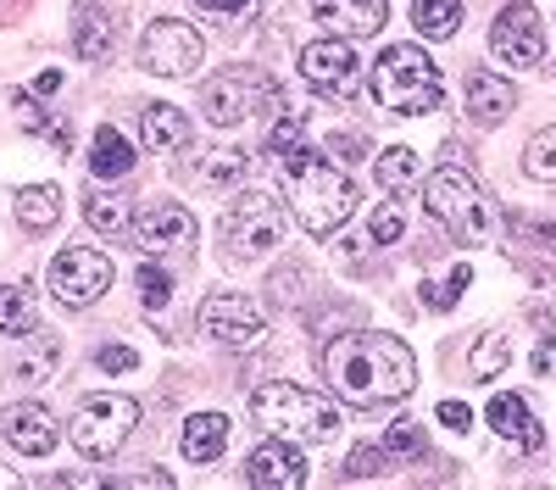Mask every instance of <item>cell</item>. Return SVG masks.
<instances>
[{
    "label": "cell",
    "instance_id": "9",
    "mask_svg": "<svg viewBox=\"0 0 556 490\" xmlns=\"http://www.w3.org/2000/svg\"><path fill=\"white\" fill-rule=\"evenodd\" d=\"M267 101H273V84H267L262 73H251V67L217 73V78L201 84V112H206V123H217V128L251 123Z\"/></svg>",
    "mask_w": 556,
    "mask_h": 490
},
{
    "label": "cell",
    "instance_id": "26",
    "mask_svg": "<svg viewBox=\"0 0 556 490\" xmlns=\"http://www.w3.org/2000/svg\"><path fill=\"white\" fill-rule=\"evenodd\" d=\"M56 217H62V190H56V185H28V190H17V223H23V229H51Z\"/></svg>",
    "mask_w": 556,
    "mask_h": 490
},
{
    "label": "cell",
    "instance_id": "23",
    "mask_svg": "<svg viewBox=\"0 0 556 490\" xmlns=\"http://www.w3.org/2000/svg\"><path fill=\"white\" fill-rule=\"evenodd\" d=\"M417 185H424V156H417L412 146H390V151H379V190H390V196H412Z\"/></svg>",
    "mask_w": 556,
    "mask_h": 490
},
{
    "label": "cell",
    "instance_id": "2",
    "mask_svg": "<svg viewBox=\"0 0 556 490\" xmlns=\"http://www.w3.org/2000/svg\"><path fill=\"white\" fill-rule=\"evenodd\" d=\"M285 178H290V212L306 235H334L356 212V185L345 178V167H334L329 156L306 146L285 156Z\"/></svg>",
    "mask_w": 556,
    "mask_h": 490
},
{
    "label": "cell",
    "instance_id": "34",
    "mask_svg": "<svg viewBox=\"0 0 556 490\" xmlns=\"http://www.w3.org/2000/svg\"><path fill=\"white\" fill-rule=\"evenodd\" d=\"M401 229H406V212H401L395 201H384L374 217H367V240H374V246H395Z\"/></svg>",
    "mask_w": 556,
    "mask_h": 490
},
{
    "label": "cell",
    "instance_id": "36",
    "mask_svg": "<svg viewBox=\"0 0 556 490\" xmlns=\"http://www.w3.org/2000/svg\"><path fill=\"white\" fill-rule=\"evenodd\" d=\"M195 12L212 23H251L262 12V0H195Z\"/></svg>",
    "mask_w": 556,
    "mask_h": 490
},
{
    "label": "cell",
    "instance_id": "24",
    "mask_svg": "<svg viewBox=\"0 0 556 490\" xmlns=\"http://www.w3.org/2000/svg\"><path fill=\"white\" fill-rule=\"evenodd\" d=\"M73 51H78V62H112V17L84 7L73 23Z\"/></svg>",
    "mask_w": 556,
    "mask_h": 490
},
{
    "label": "cell",
    "instance_id": "7",
    "mask_svg": "<svg viewBox=\"0 0 556 490\" xmlns=\"http://www.w3.org/2000/svg\"><path fill=\"white\" fill-rule=\"evenodd\" d=\"M139 424V401L134 395H84L78 413L67 418V440L84 457H112L117 445L134 435Z\"/></svg>",
    "mask_w": 556,
    "mask_h": 490
},
{
    "label": "cell",
    "instance_id": "8",
    "mask_svg": "<svg viewBox=\"0 0 556 490\" xmlns=\"http://www.w3.org/2000/svg\"><path fill=\"white\" fill-rule=\"evenodd\" d=\"M195 329L212 340V345H228V351H245L267 335V318L262 306L240 290H212L201 306H195Z\"/></svg>",
    "mask_w": 556,
    "mask_h": 490
},
{
    "label": "cell",
    "instance_id": "12",
    "mask_svg": "<svg viewBox=\"0 0 556 490\" xmlns=\"http://www.w3.org/2000/svg\"><path fill=\"white\" fill-rule=\"evenodd\" d=\"M195 240V212L178 201H146L134 212V246L146 256H167Z\"/></svg>",
    "mask_w": 556,
    "mask_h": 490
},
{
    "label": "cell",
    "instance_id": "20",
    "mask_svg": "<svg viewBox=\"0 0 556 490\" xmlns=\"http://www.w3.org/2000/svg\"><path fill=\"white\" fill-rule=\"evenodd\" d=\"M139 134H146V146L156 151V156H173V151H184L190 146V112H178V106H167V101H156V106H146V117H139Z\"/></svg>",
    "mask_w": 556,
    "mask_h": 490
},
{
    "label": "cell",
    "instance_id": "30",
    "mask_svg": "<svg viewBox=\"0 0 556 490\" xmlns=\"http://www.w3.org/2000/svg\"><path fill=\"white\" fill-rule=\"evenodd\" d=\"M523 173L540 178V185H556V123L540 128L534 140L523 146Z\"/></svg>",
    "mask_w": 556,
    "mask_h": 490
},
{
    "label": "cell",
    "instance_id": "10",
    "mask_svg": "<svg viewBox=\"0 0 556 490\" xmlns=\"http://www.w3.org/2000/svg\"><path fill=\"white\" fill-rule=\"evenodd\" d=\"M201 62H206L201 34L178 17H156L146 28V39H139V67L156 73V78H190Z\"/></svg>",
    "mask_w": 556,
    "mask_h": 490
},
{
    "label": "cell",
    "instance_id": "11",
    "mask_svg": "<svg viewBox=\"0 0 556 490\" xmlns=\"http://www.w3.org/2000/svg\"><path fill=\"white\" fill-rule=\"evenodd\" d=\"M51 290H56L62 306H96L112 290V256L89 251V246H67L51 262Z\"/></svg>",
    "mask_w": 556,
    "mask_h": 490
},
{
    "label": "cell",
    "instance_id": "35",
    "mask_svg": "<svg viewBox=\"0 0 556 490\" xmlns=\"http://www.w3.org/2000/svg\"><path fill=\"white\" fill-rule=\"evenodd\" d=\"M390 452H384V445H356V452L345 457V474L351 479H379V474H390Z\"/></svg>",
    "mask_w": 556,
    "mask_h": 490
},
{
    "label": "cell",
    "instance_id": "25",
    "mask_svg": "<svg viewBox=\"0 0 556 490\" xmlns=\"http://www.w3.org/2000/svg\"><path fill=\"white\" fill-rule=\"evenodd\" d=\"M28 345H23V356H17V363H12V374L23 379V385H45V379H51L56 374V356H62V345L51 340V335H23Z\"/></svg>",
    "mask_w": 556,
    "mask_h": 490
},
{
    "label": "cell",
    "instance_id": "44",
    "mask_svg": "<svg viewBox=\"0 0 556 490\" xmlns=\"http://www.w3.org/2000/svg\"><path fill=\"white\" fill-rule=\"evenodd\" d=\"M117 485H134V490H167L173 474H134V479H117Z\"/></svg>",
    "mask_w": 556,
    "mask_h": 490
},
{
    "label": "cell",
    "instance_id": "6",
    "mask_svg": "<svg viewBox=\"0 0 556 490\" xmlns=\"http://www.w3.org/2000/svg\"><path fill=\"white\" fill-rule=\"evenodd\" d=\"M290 217H285V201L267 196V190H240L223 212V246L235 262H256L267 256L278 240H285Z\"/></svg>",
    "mask_w": 556,
    "mask_h": 490
},
{
    "label": "cell",
    "instance_id": "32",
    "mask_svg": "<svg viewBox=\"0 0 556 490\" xmlns=\"http://www.w3.org/2000/svg\"><path fill=\"white\" fill-rule=\"evenodd\" d=\"M513 363V335H484L473 345V374L479 379H501V368Z\"/></svg>",
    "mask_w": 556,
    "mask_h": 490
},
{
    "label": "cell",
    "instance_id": "31",
    "mask_svg": "<svg viewBox=\"0 0 556 490\" xmlns=\"http://www.w3.org/2000/svg\"><path fill=\"white\" fill-rule=\"evenodd\" d=\"M245 167H251V156L240 146H217V151H206L201 178H206V185H235V178H245Z\"/></svg>",
    "mask_w": 556,
    "mask_h": 490
},
{
    "label": "cell",
    "instance_id": "42",
    "mask_svg": "<svg viewBox=\"0 0 556 490\" xmlns=\"http://www.w3.org/2000/svg\"><path fill=\"white\" fill-rule=\"evenodd\" d=\"M434 418H440L445 429H468V424H473V413L462 407V401H440V407H434Z\"/></svg>",
    "mask_w": 556,
    "mask_h": 490
},
{
    "label": "cell",
    "instance_id": "46",
    "mask_svg": "<svg viewBox=\"0 0 556 490\" xmlns=\"http://www.w3.org/2000/svg\"><path fill=\"white\" fill-rule=\"evenodd\" d=\"M17 485H23V479H17L12 468H0V490H17Z\"/></svg>",
    "mask_w": 556,
    "mask_h": 490
},
{
    "label": "cell",
    "instance_id": "16",
    "mask_svg": "<svg viewBox=\"0 0 556 490\" xmlns=\"http://www.w3.org/2000/svg\"><path fill=\"white\" fill-rule=\"evenodd\" d=\"M0 440H12L23 457H45V452H56L62 424L39 401H12V407H0Z\"/></svg>",
    "mask_w": 556,
    "mask_h": 490
},
{
    "label": "cell",
    "instance_id": "22",
    "mask_svg": "<svg viewBox=\"0 0 556 490\" xmlns=\"http://www.w3.org/2000/svg\"><path fill=\"white\" fill-rule=\"evenodd\" d=\"M228 452V418L223 413H195L184 424V457L190 463H217Z\"/></svg>",
    "mask_w": 556,
    "mask_h": 490
},
{
    "label": "cell",
    "instance_id": "27",
    "mask_svg": "<svg viewBox=\"0 0 556 490\" xmlns=\"http://www.w3.org/2000/svg\"><path fill=\"white\" fill-rule=\"evenodd\" d=\"M462 23V0H412V28L424 39H451Z\"/></svg>",
    "mask_w": 556,
    "mask_h": 490
},
{
    "label": "cell",
    "instance_id": "17",
    "mask_svg": "<svg viewBox=\"0 0 556 490\" xmlns=\"http://www.w3.org/2000/svg\"><path fill=\"white\" fill-rule=\"evenodd\" d=\"M312 17L329 28L334 39H367V34H379L390 7L384 0H312Z\"/></svg>",
    "mask_w": 556,
    "mask_h": 490
},
{
    "label": "cell",
    "instance_id": "45",
    "mask_svg": "<svg viewBox=\"0 0 556 490\" xmlns=\"http://www.w3.org/2000/svg\"><path fill=\"white\" fill-rule=\"evenodd\" d=\"M56 89H62V73H56V67L34 78V96H56Z\"/></svg>",
    "mask_w": 556,
    "mask_h": 490
},
{
    "label": "cell",
    "instance_id": "28",
    "mask_svg": "<svg viewBox=\"0 0 556 490\" xmlns=\"http://www.w3.org/2000/svg\"><path fill=\"white\" fill-rule=\"evenodd\" d=\"M84 217H89V229H96V235H123L128 229V206L112 190H89L84 196Z\"/></svg>",
    "mask_w": 556,
    "mask_h": 490
},
{
    "label": "cell",
    "instance_id": "1",
    "mask_svg": "<svg viewBox=\"0 0 556 490\" xmlns=\"http://www.w3.org/2000/svg\"><path fill=\"white\" fill-rule=\"evenodd\" d=\"M317 368L329 379V390L351 407H379V401H401L417 385V356L406 340L395 335H374V329H356V335H334L329 345L317 351Z\"/></svg>",
    "mask_w": 556,
    "mask_h": 490
},
{
    "label": "cell",
    "instance_id": "4",
    "mask_svg": "<svg viewBox=\"0 0 556 490\" xmlns=\"http://www.w3.org/2000/svg\"><path fill=\"white\" fill-rule=\"evenodd\" d=\"M251 418L267 424L273 435H290V440H334L345 413L334 407V395H323V390H301L290 379H273V385H256L251 390Z\"/></svg>",
    "mask_w": 556,
    "mask_h": 490
},
{
    "label": "cell",
    "instance_id": "37",
    "mask_svg": "<svg viewBox=\"0 0 556 490\" xmlns=\"http://www.w3.org/2000/svg\"><path fill=\"white\" fill-rule=\"evenodd\" d=\"M468 279H473V274H468V262H456V274H451L445 285H429V279H424V301H429L434 312H451V306H456V296L468 290Z\"/></svg>",
    "mask_w": 556,
    "mask_h": 490
},
{
    "label": "cell",
    "instance_id": "19",
    "mask_svg": "<svg viewBox=\"0 0 556 490\" xmlns=\"http://www.w3.org/2000/svg\"><path fill=\"white\" fill-rule=\"evenodd\" d=\"M490 424H495L501 440H518L523 452H540V445H545V429L534 424V413H529V401H523V395L495 390V395H490Z\"/></svg>",
    "mask_w": 556,
    "mask_h": 490
},
{
    "label": "cell",
    "instance_id": "38",
    "mask_svg": "<svg viewBox=\"0 0 556 490\" xmlns=\"http://www.w3.org/2000/svg\"><path fill=\"white\" fill-rule=\"evenodd\" d=\"M301 146H306V123H301V112H285L273 123V156H290Z\"/></svg>",
    "mask_w": 556,
    "mask_h": 490
},
{
    "label": "cell",
    "instance_id": "3",
    "mask_svg": "<svg viewBox=\"0 0 556 490\" xmlns=\"http://www.w3.org/2000/svg\"><path fill=\"white\" fill-rule=\"evenodd\" d=\"M367 89L390 117H429L445 96V78L424 45H384L374 73H367Z\"/></svg>",
    "mask_w": 556,
    "mask_h": 490
},
{
    "label": "cell",
    "instance_id": "15",
    "mask_svg": "<svg viewBox=\"0 0 556 490\" xmlns=\"http://www.w3.org/2000/svg\"><path fill=\"white\" fill-rule=\"evenodd\" d=\"M245 485H256V490H301L306 485V457L290 445V435L262 440L245 457Z\"/></svg>",
    "mask_w": 556,
    "mask_h": 490
},
{
    "label": "cell",
    "instance_id": "13",
    "mask_svg": "<svg viewBox=\"0 0 556 490\" xmlns=\"http://www.w3.org/2000/svg\"><path fill=\"white\" fill-rule=\"evenodd\" d=\"M490 56L506 67H534L545 56V23L534 7H506L490 23Z\"/></svg>",
    "mask_w": 556,
    "mask_h": 490
},
{
    "label": "cell",
    "instance_id": "14",
    "mask_svg": "<svg viewBox=\"0 0 556 490\" xmlns=\"http://www.w3.org/2000/svg\"><path fill=\"white\" fill-rule=\"evenodd\" d=\"M356 51H351V39H312L301 45V78L312 89H323V96H351L356 89Z\"/></svg>",
    "mask_w": 556,
    "mask_h": 490
},
{
    "label": "cell",
    "instance_id": "40",
    "mask_svg": "<svg viewBox=\"0 0 556 490\" xmlns=\"http://www.w3.org/2000/svg\"><path fill=\"white\" fill-rule=\"evenodd\" d=\"M12 101H17V123H23L28 134H51V128H56L51 117H45V106H39L34 96H23V89H17V96H12Z\"/></svg>",
    "mask_w": 556,
    "mask_h": 490
},
{
    "label": "cell",
    "instance_id": "5",
    "mask_svg": "<svg viewBox=\"0 0 556 490\" xmlns=\"http://www.w3.org/2000/svg\"><path fill=\"white\" fill-rule=\"evenodd\" d=\"M424 201H429V212L445 223L456 240L479 246V240L495 235V206H490V196L479 190L473 173H462V167L429 173V178H424Z\"/></svg>",
    "mask_w": 556,
    "mask_h": 490
},
{
    "label": "cell",
    "instance_id": "43",
    "mask_svg": "<svg viewBox=\"0 0 556 490\" xmlns=\"http://www.w3.org/2000/svg\"><path fill=\"white\" fill-rule=\"evenodd\" d=\"M362 140H356V134H334V140H329V156H340V162H362Z\"/></svg>",
    "mask_w": 556,
    "mask_h": 490
},
{
    "label": "cell",
    "instance_id": "18",
    "mask_svg": "<svg viewBox=\"0 0 556 490\" xmlns=\"http://www.w3.org/2000/svg\"><path fill=\"white\" fill-rule=\"evenodd\" d=\"M462 106H468V117H473L479 128H495L506 112H513V84H506L501 73H490V67H479V73H468Z\"/></svg>",
    "mask_w": 556,
    "mask_h": 490
},
{
    "label": "cell",
    "instance_id": "41",
    "mask_svg": "<svg viewBox=\"0 0 556 490\" xmlns=\"http://www.w3.org/2000/svg\"><path fill=\"white\" fill-rule=\"evenodd\" d=\"M96 363H101L106 374H128V368H139V351H134V345H101Z\"/></svg>",
    "mask_w": 556,
    "mask_h": 490
},
{
    "label": "cell",
    "instance_id": "33",
    "mask_svg": "<svg viewBox=\"0 0 556 490\" xmlns=\"http://www.w3.org/2000/svg\"><path fill=\"white\" fill-rule=\"evenodd\" d=\"M139 301H146V312H162L167 301H173V274H167V267H156V262H146V267H139Z\"/></svg>",
    "mask_w": 556,
    "mask_h": 490
},
{
    "label": "cell",
    "instance_id": "21",
    "mask_svg": "<svg viewBox=\"0 0 556 490\" xmlns=\"http://www.w3.org/2000/svg\"><path fill=\"white\" fill-rule=\"evenodd\" d=\"M89 173L96 178H128L134 173V146H128V134L101 123L96 128V140H89Z\"/></svg>",
    "mask_w": 556,
    "mask_h": 490
},
{
    "label": "cell",
    "instance_id": "29",
    "mask_svg": "<svg viewBox=\"0 0 556 490\" xmlns=\"http://www.w3.org/2000/svg\"><path fill=\"white\" fill-rule=\"evenodd\" d=\"M23 329H34L28 285H0V335H23Z\"/></svg>",
    "mask_w": 556,
    "mask_h": 490
},
{
    "label": "cell",
    "instance_id": "39",
    "mask_svg": "<svg viewBox=\"0 0 556 490\" xmlns=\"http://www.w3.org/2000/svg\"><path fill=\"white\" fill-rule=\"evenodd\" d=\"M379 445H384L390 457H424V429H417V424H395Z\"/></svg>",
    "mask_w": 556,
    "mask_h": 490
}]
</instances>
